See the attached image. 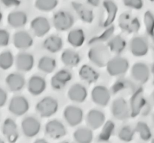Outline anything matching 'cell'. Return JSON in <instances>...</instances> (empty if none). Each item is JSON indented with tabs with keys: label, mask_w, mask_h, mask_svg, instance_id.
Listing matches in <instances>:
<instances>
[{
	"label": "cell",
	"mask_w": 154,
	"mask_h": 143,
	"mask_svg": "<svg viewBox=\"0 0 154 143\" xmlns=\"http://www.w3.org/2000/svg\"><path fill=\"white\" fill-rule=\"evenodd\" d=\"M110 52L103 43L94 44L88 52V58L98 67H104L109 60Z\"/></svg>",
	"instance_id": "cell-1"
},
{
	"label": "cell",
	"mask_w": 154,
	"mask_h": 143,
	"mask_svg": "<svg viewBox=\"0 0 154 143\" xmlns=\"http://www.w3.org/2000/svg\"><path fill=\"white\" fill-rule=\"evenodd\" d=\"M59 109V103L51 96H46L41 99L36 105V110L41 117H50L55 114Z\"/></svg>",
	"instance_id": "cell-2"
},
{
	"label": "cell",
	"mask_w": 154,
	"mask_h": 143,
	"mask_svg": "<svg viewBox=\"0 0 154 143\" xmlns=\"http://www.w3.org/2000/svg\"><path fill=\"white\" fill-rule=\"evenodd\" d=\"M107 71L111 76H122L129 69V62L122 57H115L109 59L106 66Z\"/></svg>",
	"instance_id": "cell-3"
},
{
	"label": "cell",
	"mask_w": 154,
	"mask_h": 143,
	"mask_svg": "<svg viewBox=\"0 0 154 143\" xmlns=\"http://www.w3.org/2000/svg\"><path fill=\"white\" fill-rule=\"evenodd\" d=\"M74 17L66 11H59L54 15L52 23L54 28L60 32L69 30L74 25Z\"/></svg>",
	"instance_id": "cell-4"
},
{
	"label": "cell",
	"mask_w": 154,
	"mask_h": 143,
	"mask_svg": "<svg viewBox=\"0 0 154 143\" xmlns=\"http://www.w3.org/2000/svg\"><path fill=\"white\" fill-rule=\"evenodd\" d=\"M147 103L148 101L144 98L142 88L135 89L131 96L128 104L131 117H135L138 114H141Z\"/></svg>",
	"instance_id": "cell-5"
},
{
	"label": "cell",
	"mask_w": 154,
	"mask_h": 143,
	"mask_svg": "<svg viewBox=\"0 0 154 143\" xmlns=\"http://www.w3.org/2000/svg\"><path fill=\"white\" fill-rule=\"evenodd\" d=\"M119 26L121 30L128 34H134L140 30L141 25L137 17L128 13H124L119 18Z\"/></svg>",
	"instance_id": "cell-6"
},
{
	"label": "cell",
	"mask_w": 154,
	"mask_h": 143,
	"mask_svg": "<svg viewBox=\"0 0 154 143\" xmlns=\"http://www.w3.org/2000/svg\"><path fill=\"white\" fill-rule=\"evenodd\" d=\"M111 112L112 115L119 120H126L131 116L128 103L122 97L113 101L111 105Z\"/></svg>",
	"instance_id": "cell-7"
},
{
	"label": "cell",
	"mask_w": 154,
	"mask_h": 143,
	"mask_svg": "<svg viewBox=\"0 0 154 143\" xmlns=\"http://www.w3.org/2000/svg\"><path fill=\"white\" fill-rule=\"evenodd\" d=\"M29 109V103L25 96H15L11 98L8 110L10 113L15 116H23L28 112Z\"/></svg>",
	"instance_id": "cell-8"
},
{
	"label": "cell",
	"mask_w": 154,
	"mask_h": 143,
	"mask_svg": "<svg viewBox=\"0 0 154 143\" xmlns=\"http://www.w3.org/2000/svg\"><path fill=\"white\" fill-rule=\"evenodd\" d=\"M63 114L66 122L71 126H76L81 124L84 117L83 110L76 105H68Z\"/></svg>",
	"instance_id": "cell-9"
},
{
	"label": "cell",
	"mask_w": 154,
	"mask_h": 143,
	"mask_svg": "<svg viewBox=\"0 0 154 143\" xmlns=\"http://www.w3.org/2000/svg\"><path fill=\"white\" fill-rule=\"evenodd\" d=\"M91 99L95 104L101 107H105L110 101V92L106 87L103 85H98L92 89Z\"/></svg>",
	"instance_id": "cell-10"
},
{
	"label": "cell",
	"mask_w": 154,
	"mask_h": 143,
	"mask_svg": "<svg viewBox=\"0 0 154 143\" xmlns=\"http://www.w3.org/2000/svg\"><path fill=\"white\" fill-rule=\"evenodd\" d=\"M131 76L136 82L144 84L150 78V70L144 63H135L131 68Z\"/></svg>",
	"instance_id": "cell-11"
},
{
	"label": "cell",
	"mask_w": 154,
	"mask_h": 143,
	"mask_svg": "<svg viewBox=\"0 0 154 143\" xmlns=\"http://www.w3.org/2000/svg\"><path fill=\"white\" fill-rule=\"evenodd\" d=\"M130 51L135 57L145 56L149 52V44L147 41L143 37H134L130 41Z\"/></svg>",
	"instance_id": "cell-12"
},
{
	"label": "cell",
	"mask_w": 154,
	"mask_h": 143,
	"mask_svg": "<svg viewBox=\"0 0 154 143\" xmlns=\"http://www.w3.org/2000/svg\"><path fill=\"white\" fill-rule=\"evenodd\" d=\"M51 25L48 20L45 17H35L31 22V29L34 34L37 37H43L50 30Z\"/></svg>",
	"instance_id": "cell-13"
},
{
	"label": "cell",
	"mask_w": 154,
	"mask_h": 143,
	"mask_svg": "<svg viewBox=\"0 0 154 143\" xmlns=\"http://www.w3.org/2000/svg\"><path fill=\"white\" fill-rule=\"evenodd\" d=\"M72 77L71 73L69 70H59L52 77L51 80H50L51 87L54 90L62 89L71 80Z\"/></svg>",
	"instance_id": "cell-14"
},
{
	"label": "cell",
	"mask_w": 154,
	"mask_h": 143,
	"mask_svg": "<svg viewBox=\"0 0 154 143\" xmlns=\"http://www.w3.org/2000/svg\"><path fill=\"white\" fill-rule=\"evenodd\" d=\"M22 129L27 137H34L40 131L41 123L34 117H27L22 122Z\"/></svg>",
	"instance_id": "cell-15"
},
{
	"label": "cell",
	"mask_w": 154,
	"mask_h": 143,
	"mask_svg": "<svg viewBox=\"0 0 154 143\" xmlns=\"http://www.w3.org/2000/svg\"><path fill=\"white\" fill-rule=\"evenodd\" d=\"M45 133L53 139H59L66 135V130L60 121L54 120L45 125Z\"/></svg>",
	"instance_id": "cell-16"
},
{
	"label": "cell",
	"mask_w": 154,
	"mask_h": 143,
	"mask_svg": "<svg viewBox=\"0 0 154 143\" xmlns=\"http://www.w3.org/2000/svg\"><path fill=\"white\" fill-rule=\"evenodd\" d=\"M88 92L84 85L76 83L72 85L68 91V97L75 103H81L85 102L87 98Z\"/></svg>",
	"instance_id": "cell-17"
},
{
	"label": "cell",
	"mask_w": 154,
	"mask_h": 143,
	"mask_svg": "<svg viewBox=\"0 0 154 143\" xmlns=\"http://www.w3.org/2000/svg\"><path fill=\"white\" fill-rule=\"evenodd\" d=\"M47 83L45 79L40 76H33L27 83L29 92L34 96H38L46 89Z\"/></svg>",
	"instance_id": "cell-18"
},
{
	"label": "cell",
	"mask_w": 154,
	"mask_h": 143,
	"mask_svg": "<svg viewBox=\"0 0 154 143\" xmlns=\"http://www.w3.org/2000/svg\"><path fill=\"white\" fill-rule=\"evenodd\" d=\"M87 123L91 129H98L103 126L105 122V115L102 111L93 109L87 114Z\"/></svg>",
	"instance_id": "cell-19"
},
{
	"label": "cell",
	"mask_w": 154,
	"mask_h": 143,
	"mask_svg": "<svg viewBox=\"0 0 154 143\" xmlns=\"http://www.w3.org/2000/svg\"><path fill=\"white\" fill-rule=\"evenodd\" d=\"M15 47L19 50H26L33 45L34 40L32 36L25 31H20L15 33L13 38Z\"/></svg>",
	"instance_id": "cell-20"
},
{
	"label": "cell",
	"mask_w": 154,
	"mask_h": 143,
	"mask_svg": "<svg viewBox=\"0 0 154 143\" xmlns=\"http://www.w3.org/2000/svg\"><path fill=\"white\" fill-rule=\"evenodd\" d=\"M15 65L19 71L23 72L30 71L34 65V56L27 52L20 53L15 59Z\"/></svg>",
	"instance_id": "cell-21"
},
{
	"label": "cell",
	"mask_w": 154,
	"mask_h": 143,
	"mask_svg": "<svg viewBox=\"0 0 154 143\" xmlns=\"http://www.w3.org/2000/svg\"><path fill=\"white\" fill-rule=\"evenodd\" d=\"M6 83L11 91L17 92L23 89L25 85V79L18 73H13L6 77Z\"/></svg>",
	"instance_id": "cell-22"
},
{
	"label": "cell",
	"mask_w": 154,
	"mask_h": 143,
	"mask_svg": "<svg viewBox=\"0 0 154 143\" xmlns=\"http://www.w3.org/2000/svg\"><path fill=\"white\" fill-rule=\"evenodd\" d=\"M2 132L9 142L14 143L17 140L18 138L17 126L12 119L8 118L4 121L2 126Z\"/></svg>",
	"instance_id": "cell-23"
},
{
	"label": "cell",
	"mask_w": 154,
	"mask_h": 143,
	"mask_svg": "<svg viewBox=\"0 0 154 143\" xmlns=\"http://www.w3.org/2000/svg\"><path fill=\"white\" fill-rule=\"evenodd\" d=\"M27 15L25 12L15 11L8 14L7 21L8 25L13 28H20L27 24Z\"/></svg>",
	"instance_id": "cell-24"
},
{
	"label": "cell",
	"mask_w": 154,
	"mask_h": 143,
	"mask_svg": "<svg viewBox=\"0 0 154 143\" xmlns=\"http://www.w3.org/2000/svg\"><path fill=\"white\" fill-rule=\"evenodd\" d=\"M103 6L106 11V17H105L104 23H103V27H108L112 25V24L113 23L116 18V14L118 11V7L116 5V4L111 0L104 1Z\"/></svg>",
	"instance_id": "cell-25"
},
{
	"label": "cell",
	"mask_w": 154,
	"mask_h": 143,
	"mask_svg": "<svg viewBox=\"0 0 154 143\" xmlns=\"http://www.w3.org/2000/svg\"><path fill=\"white\" fill-rule=\"evenodd\" d=\"M63 40L57 35H51L48 36L43 42V48L51 53H57L62 49Z\"/></svg>",
	"instance_id": "cell-26"
},
{
	"label": "cell",
	"mask_w": 154,
	"mask_h": 143,
	"mask_svg": "<svg viewBox=\"0 0 154 143\" xmlns=\"http://www.w3.org/2000/svg\"><path fill=\"white\" fill-rule=\"evenodd\" d=\"M79 76L85 82L92 84L98 80L99 73L91 66L84 64L79 71Z\"/></svg>",
	"instance_id": "cell-27"
},
{
	"label": "cell",
	"mask_w": 154,
	"mask_h": 143,
	"mask_svg": "<svg viewBox=\"0 0 154 143\" xmlns=\"http://www.w3.org/2000/svg\"><path fill=\"white\" fill-rule=\"evenodd\" d=\"M61 60L65 66L69 67H76L80 62V54L76 51L71 49L63 50L61 55Z\"/></svg>",
	"instance_id": "cell-28"
},
{
	"label": "cell",
	"mask_w": 154,
	"mask_h": 143,
	"mask_svg": "<svg viewBox=\"0 0 154 143\" xmlns=\"http://www.w3.org/2000/svg\"><path fill=\"white\" fill-rule=\"evenodd\" d=\"M126 41L122 36L118 35L109 39L107 47L109 52H113L116 54H120L126 49Z\"/></svg>",
	"instance_id": "cell-29"
},
{
	"label": "cell",
	"mask_w": 154,
	"mask_h": 143,
	"mask_svg": "<svg viewBox=\"0 0 154 143\" xmlns=\"http://www.w3.org/2000/svg\"><path fill=\"white\" fill-rule=\"evenodd\" d=\"M72 6L80 20L86 23H91L94 20V13L91 9L78 2H72Z\"/></svg>",
	"instance_id": "cell-30"
},
{
	"label": "cell",
	"mask_w": 154,
	"mask_h": 143,
	"mask_svg": "<svg viewBox=\"0 0 154 143\" xmlns=\"http://www.w3.org/2000/svg\"><path fill=\"white\" fill-rule=\"evenodd\" d=\"M67 41L74 48L81 47L85 43V34L82 29H74L68 34Z\"/></svg>",
	"instance_id": "cell-31"
},
{
	"label": "cell",
	"mask_w": 154,
	"mask_h": 143,
	"mask_svg": "<svg viewBox=\"0 0 154 143\" xmlns=\"http://www.w3.org/2000/svg\"><path fill=\"white\" fill-rule=\"evenodd\" d=\"M56 60L51 57L44 56L39 59L38 63V69L41 72L46 74H50L56 69Z\"/></svg>",
	"instance_id": "cell-32"
},
{
	"label": "cell",
	"mask_w": 154,
	"mask_h": 143,
	"mask_svg": "<svg viewBox=\"0 0 154 143\" xmlns=\"http://www.w3.org/2000/svg\"><path fill=\"white\" fill-rule=\"evenodd\" d=\"M135 89L133 83L127 80H119L116 81L115 84L112 86V92L114 94L119 93L129 94L134 92Z\"/></svg>",
	"instance_id": "cell-33"
},
{
	"label": "cell",
	"mask_w": 154,
	"mask_h": 143,
	"mask_svg": "<svg viewBox=\"0 0 154 143\" xmlns=\"http://www.w3.org/2000/svg\"><path fill=\"white\" fill-rule=\"evenodd\" d=\"M73 136L77 143H91L93 140V133L91 129L85 127L77 129Z\"/></svg>",
	"instance_id": "cell-34"
},
{
	"label": "cell",
	"mask_w": 154,
	"mask_h": 143,
	"mask_svg": "<svg viewBox=\"0 0 154 143\" xmlns=\"http://www.w3.org/2000/svg\"><path fill=\"white\" fill-rule=\"evenodd\" d=\"M115 124L111 120H109L103 124V127L99 135V140L102 142H106L110 138L114 133Z\"/></svg>",
	"instance_id": "cell-35"
},
{
	"label": "cell",
	"mask_w": 154,
	"mask_h": 143,
	"mask_svg": "<svg viewBox=\"0 0 154 143\" xmlns=\"http://www.w3.org/2000/svg\"><path fill=\"white\" fill-rule=\"evenodd\" d=\"M58 0H36L35 6L41 11H51L57 7Z\"/></svg>",
	"instance_id": "cell-36"
},
{
	"label": "cell",
	"mask_w": 154,
	"mask_h": 143,
	"mask_svg": "<svg viewBox=\"0 0 154 143\" xmlns=\"http://www.w3.org/2000/svg\"><path fill=\"white\" fill-rule=\"evenodd\" d=\"M14 63V57L12 52L6 50L0 54V69H9Z\"/></svg>",
	"instance_id": "cell-37"
},
{
	"label": "cell",
	"mask_w": 154,
	"mask_h": 143,
	"mask_svg": "<svg viewBox=\"0 0 154 143\" xmlns=\"http://www.w3.org/2000/svg\"><path fill=\"white\" fill-rule=\"evenodd\" d=\"M135 131L139 134L141 139L144 141H148L151 138V132L150 128L145 122H139L136 125Z\"/></svg>",
	"instance_id": "cell-38"
},
{
	"label": "cell",
	"mask_w": 154,
	"mask_h": 143,
	"mask_svg": "<svg viewBox=\"0 0 154 143\" xmlns=\"http://www.w3.org/2000/svg\"><path fill=\"white\" fill-rule=\"evenodd\" d=\"M114 32V27L113 26H109L107 28V30L105 31L103 34H101L100 36L94 37L93 39H91L89 41L90 44H97V43H102L105 41H109L111 39V37L113 35V33Z\"/></svg>",
	"instance_id": "cell-39"
},
{
	"label": "cell",
	"mask_w": 154,
	"mask_h": 143,
	"mask_svg": "<svg viewBox=\"0 0 154 143\" xmlns=\"http://www.w3.org/2000/svg\"><path fill=\"white\" fill-rule=\"evenodd\" d=\"M144 25L146 27V33L149 36L153 38V28H154V17L153 14L150 11L145 12L144 16Z\"/></svg>",
	"instance_id": "cell-40"
},
{
	"label": "cell",
	"mask_w": 154,
	"mask_h": 143,
	"mask_svg": "<svg viewBox=\"0 0 154 143\" xmlns=\"http://www.w3.org/2000/svg\"><path fill=\"white\" fill-rule=\"evenodd\" d=\"M135 131L129 126H123L119 132V138L124 142H130L133 140Z\"/></svg>",
	"instance_id": "cell-41"
},
{
	"label": "cell",
	"mask_w": 154,
	"mask_h": 143,
	"mask_svg": "<svg viewBox=\"0 0 154 143\" xmlns=\"http://www.w3.org/2000/svg\"><path fill=\"white\" fill-rule=\"evenodd\" d=\"M125 6L133 9L140 10L143 6V0H123Z\"/></svg>",
	"instance_id": "cell-42"
},
{
	"label": "cell",
	"mask_w": 154,
	"mask_h": 143,
	"mask_svg": "<svg viewBox=\"0 0 154 143\" xmlns=\"http://www.w3.org/2000/svg\"><path fill=\"white\" fill-rule=\"evenodd\" d=\"M10 41V34L8 31L0 29V47L7 46Z\"/></svg>",
	"instance_id": "cell-43"
},
{
	"label": "cell",
	"mask_w": 154,
	"mask_h": 143,
	"mask_svg": "<svg viewBox=\"0 0 154 143\" xmlns=\"http://www.w3.org/2000/svg\"><path fill=\"white\" fill-rule=\"evenodd\" d=\"M8 95L5 90L0 87V107H3L7 101Z\"/></svg>",
	"instance_id": "cell-44"
},
{
	"label": "cell",
	"mask_w": 154,
	"mask_h": 143,
	"mask_svg": "<svg viewBox=\"0 0 154 143\" xmlns=\"http://www.w3.org/2000/svg\"><path fill=\"white\" fill-rule=\"evenodd\" d=\"M2 1L4 4V5L7 6L18 5L20 3L17 0H2Z\"/></svg>",
	"instance_id": "cell-45"
},
{
	"label": "cell",
	"mask_w": 154,
	"mask_h": 143,
	"mask_svg": "<svg viewBox=\"0 0 154 143\" xmlns=\"http://www.w3.org/2000/svg\"><path fill=\"white\" fill-rule=\"evenodd\" d=\"M87 2L92 6H98L100 4V0H87Z\"/></svg>",
	"instance_id": "cell-46"
},
{
	"label": "cell",
	"mask_w": 154,
	"mask_h": 143,
	"mask_svg": "<svg viewBox=\"0 0 154 143\" xmlns=\"http://www.w3.org/2000/svg\"><path fill=\"white\" fill-rule=\"evenodd\" d=\"M34 143H48V142L43 139H38V140H36V142H35Z\"/></svg>",
	"instance_id": "cell-47"
},
{
	"label": "cell",
	"mask_w": 154,
	"mask_h": 143,
	"mask_svg": "<svg viewBox=\"0 0 154 143\" xmlns=\"http://www.w3.org/2000/svg\"><path fill=\"white\" fill-rule=\"evenodd\" d=\"M2 14L1 13V11H0V23L2 22Z\"/></svg>",
	"instance_id": "cell-48"
},
{
	"label": "cell",
	"mask_w": 154,
	"mask_h": 143,
	"mask_svg": "<svg viewBox=\"0 0 154 143\" xmlns=\"http://www.w3.org/2000/svg\"><path fill=\"white\" fill-rule=\"evenodd\" d=\"M0 143H4V141H2V140L0 139Z\"/></svg>",
	"instance_id": "cell-49"
},
{
	"label": "cell",
	"mask_w": 154,
	"mask_h": 143,
	"mask_svg": "<svg viewBox=\"0 0 154 143\" xmlns=\"http://www.w3.org/2000/svg\"><path fill=\"white\" fill-rule=\"evenodd\" d=\"M61 143H69V142H61Z\"/></svg>",
	"instance_id": "cell-50"
},
{
	"label": "cell",
	"mask_w": 154,
	"mask_h": 143,
	"mask_svg": "<svg viewBox=\"0 0 154 143\" xmlns=\"http://www.w3.org/2000/svg\"><path fill=\"white\" fill-rule=\"evenodd\" d=\"M151 2H153V0H151Z\"/></svg>",
	"instance_id": "cell-51"
}]
</instances>
